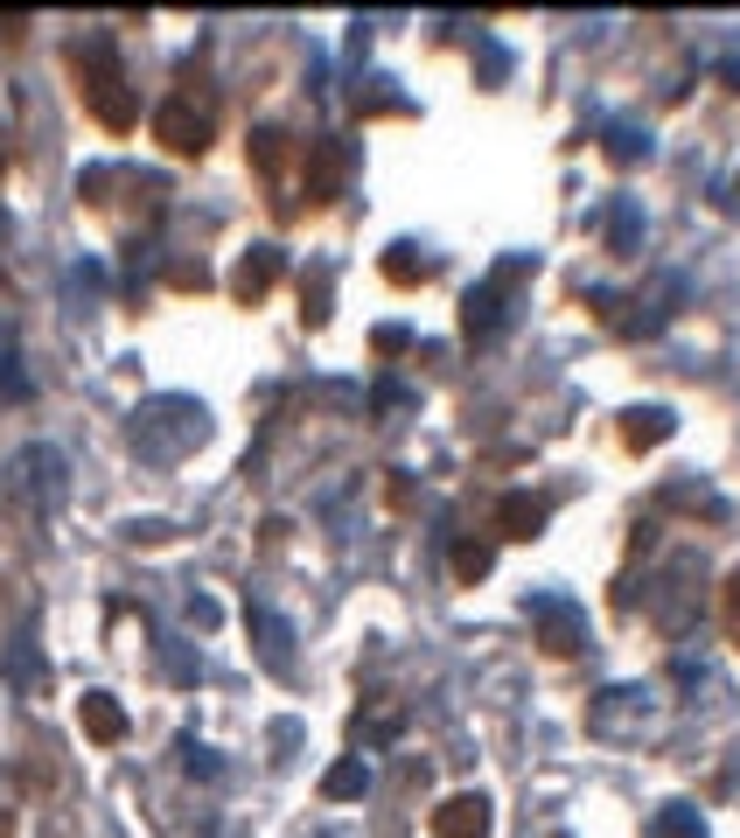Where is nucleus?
<instances>
[{"instance_id": "4", "label": "nucleus", "mask_w": 740, "mask_h": 838, "mask_svg": "<svg viewBox=\"0 0 740 838\" xmlns=\"http://www.w3.org/2000/svg\"><path fill=\"white\" fill-rule=\"evenodd\" d=\"M84 734H91V740H119V734H126V713L112 706L105 692H91V699H84Z\"/></svg>"}, {"instance_id": "8", "label": "nucleus", "mask_w": 740, "mask_h": 838, "mask_svg": "<svg viewBox=\"0 0 740 838\" xmlns=\"http://www.w3.org/2000/svg\"><path fill=\"white\" fill-rule=\"evenodd\" d=\"M329 796H356L364 790V769H356V761H343V769H329V783H321Z\"/></svg>"}, {"instance_id": "6", "label": "nucleus", "mask_w": 740, "mask_h": 838, "mask_svg": "<svg viewBox=\"0 0 740 838\" xmlns=\"http://www.w3.org/2000/svg\"><path fill=\"white\" fill-rule=\"evenodd\" d=\"M545 636H553L545 650H559V657H580V622H573V608H559V615L545 622Z\"/></svg>"}, {"instance_id": "1", "label": "nucleus", "mask_w": 740, "mask_h": 838, "mask_svg": "<svg viewBox=\"0 0 740 838\" xmlns=\"http://www.w3.org/2000/svg\"><path fill=\"white\" fill-rule=\"evenodd\" d=\"M78 64V78H84V99H91V120H99L105 133H126L133 126V91L119 84V56H112L105 43H91L70 56Z\"/></svg>"}, {"instance_id": "5", "label": "nucleus", "mask_w": 740, "mask_h": 838, "mask_svg": "<svg viewBox=\"0 0 740 838\" xmlns=\"http://www.w3.org/2000/svg\"><path fill=\"white\" fill-rule=\"evenodd\" d=\"M503 524H510V539H538L545 503H538V497H510V503H503Z\"/></svg>"}, {"instance_id": "7", "label": "nucleus", "mask_w": 740, "mask_h": 838, "mask_svg": "<svg viewBox=\"0 0 740 838\" xmlns=\"http://www.w3.org/2000/svg\"><path fill=\"white\" fill-rule=\"evenodd\" d=\"M273 259H280V252H265V245H259V259L238 273V301H259V294H265V280H273Z\"/></svg>"}, {"instance_id": "10", "label": "nucleus", "mask_w": 740, "mask_h": 838, "mask_svg": "<svg viewBox=\"0 0 740 838\" xmlns=\"http://www.w3.org/2000/svg\"><path fill=\"white\" fill-rule=\"evenodd\" d=\"M719 608H727V628H733V643H740V574L727 580V601H719Z\"/></svg>"}, {"instance_id": "3", "label": "nucleus", "mask_w": 740, "mask_h": 838, "mask_svg": "<svg viewBox=\"0 0 740 838\" xmlns=\"http://www.w3.org/2000/svg\"><path fill=\"white\" fill-rule=\"evenodd\" d=\"M433 831H441V838H489V804H482V796H454V804H441Z\"/></svg>"}, {"instance_id": "2", "label": "nucleus", "mask_w": 740, "mask_h": 838, "mask_svg": "<svg viewBox=\"0 0 740 838\" xmlns=\"http://www.w3.org/2000/svg\"><path fill=\"white\" fill-rule=\"evenodd\" d=\"M217 133V105L210 91H168L161 105V147H175V155H203Z\"/></svg>"}, {"instance_id": "9", "label": "nucleus", "mask_w": 740, "mask_h": 838, "mask_svg": "<svg viewBox=\"0 0 740 838\" xmlns=\"http://www.w3.org/2000/svg\"><path fill=\"white\" fill-rule=\"evenodd\" d=\"M663 433V412H629V448H650Z\"/></svg>"}]
</instances>
